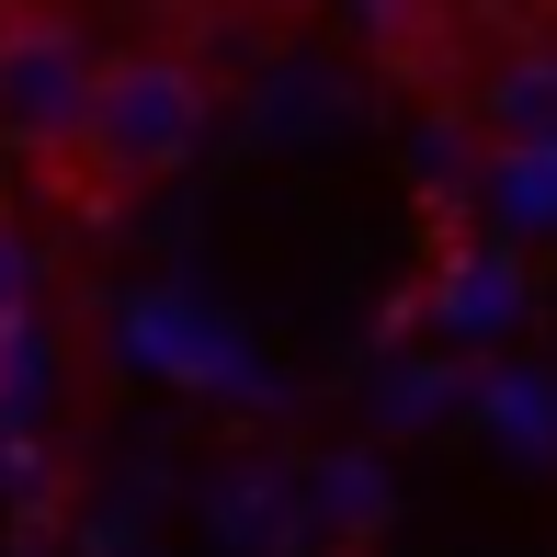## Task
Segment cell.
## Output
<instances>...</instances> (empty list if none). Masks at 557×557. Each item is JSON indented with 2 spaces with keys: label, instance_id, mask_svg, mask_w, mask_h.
<instances>
[{
  "label": "cell",
  "instance_id": "1",
  "mask_svg": "<svg viewBox=\"0 0 557 557\" xmlns=\"http://www.w3.org/2000/svg\"><path fill=\"white\" fill-rule=\"evenodd\" d=\"M194 148H206V81H194L183 58H160V46H125V58H103L91 137L46 171V194H69L81 216H114L125 194L194 171Z\"/></svg>",
  "mask_w": 557,
  "mask_h": 557
},
{
  "label": "cell",
  "instance_id": "2",
  "mask_svg": "<svg viewBox=\"0 0 557 557\" xmlns=\"http://www.w3.org/2000/svg\"><path fill=\"white\" fill-rule=\"evenodd\" d=\"M91 91H103V58L81 46V23H58V12L0 23V148L35 160V183L91 137Z\"/></svg>",
  "mask_w": 557,
  "mask_h": 557
},
{
  "label": "cell",
  "instance_id": "3",
  "mask_svg": "<svg viewBox=\"0 0 557 557\" xmlns=\"http://www.w3.org/2000/svg\"><path fill=\"white\" fill-rule=\"evenodd\" d=\"M478 114H490L500 148H557V46H523V58H500V81L478 91Z\"/></svg>",
  "mask_w": 557,
  "mask_h": 557
},
{
  "label": "cell",
  "instance_id": "4",
  "mask_svg": "<svg viewBox=\"0 0 557 557\" xmlns=\"http://www.w3.org/2000/svg\"><path fill=\"white\" fill-rule=\"evenodd\" d=\"M523 319V262L512 250H478L444 273V331H512Z\"/></svg>",
  "mask_w": 557,
  "mask_h": 557
},
{
  "label": "cell",
  "instance_id": "5",
  "mask_svg": "<svg viewBox=\"0 0 557 557\" xmlns=\"http://www.w3.org/2000/svg\"><path fill=\"white\" fill-rule=\"evenodd\" d=\"M500 194L512 227H557V148H500Z\"/></svg>",
  "mask_w": 557,
  "mask_h": 557
},
{
  "label": "cell",
  "instance_id": "6",
  "mask_svg": "<svg viewBox=\"0 0 557 557\" xmlns=\"http://www.w3.org/2000/svg\"><path fill=\"white\" fill-rule=\"evenodd\" d=\"M23 273H35V262H23V239L0 227V331H12V308H23Z\"/></svg>",
  "mask_w": 557,
  "mask_h": 557
},
{
  "label": "cell",
  "instance_id": "7",
  "mask_svg": "<svg viewBox=\"0 0 557 557\" xmlns=\"http://www.w3.org/2000/svg\"><path fill=\"white\" fill-rule=\"evenodd\" d=\"M250 12H319V0H250Z\"/></svg>",
  "mask_w": 557,
  "mask_h": 557
}]
</instances>
